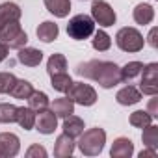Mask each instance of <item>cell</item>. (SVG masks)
<instances>
[{"instance_id": "1", "label": "cell", "mask_w": 158, "mask_h": 158, "mask_svg": "<svg viewBox=\"0 0 158 158\" xmlns=\"http://www.w3.org/2000/svg\"><path fill=\"white\" fill-rule=\"evenodd\" d=\"M76 74L84 78L95 80L101 88L110 89L121 84V67H117L114 61H104V60H89L86 63H78Z\"/></svg>"}, {"instance_id": "2", "label": "cell", "mask_w": 158, "mask_h": 158, "mask_svg": "<svg viewBox=\"0 0 158 158\" xmlns=\"http://www.w3.org/2000/svg\"><path fill=\"white\" fill-rule=\"evenodd\" d=\"M78 149L84 156H97L102 152L104 149V143H106V132L99 127L95 128H89L86 132H82L78 136Z\"/></svg>"}, {"instance_id": "3", "label": "cell", "mask_w": 158, "mask_h": 158, "mask_svg": "<svg viewBox=\"0 0 158 158\" xmlns=\"http://www.w3.org/2000/svg\"><path fill=\"white\" fill-rule=\"evenodd\" d=\"M93 32H95V21L86 13L74 15L67 24V35L76 41H84V39L91 37Z\"/></svg>"}, {"instance_id": "4", "label": "cell", "mask_w": 158, "mask_h": 158, "mask_svg": "<svg viewBox=\"0 0 158 158\" xmlns=\"http://www.w3.org/2000/svg\"><path fill=\"white\" fill-rule=\"evenodd\" d=\"M0 41H2L8 48H23L28 43V35L23 30V26L19 24V21L8 23L0 28Z\"/></svg>"}, {"instance_id": "5", "label": "cell", "mask_w": 158, "mask_h": 158, "mask_svg": "<svg viewBox=\"0 0 158 158\" xmlns=\"http://www.w3.org/2000/svg\"><path fill=\"white\" fill-rule=\"evenodd\" d=\"M115 43L125 52H139L143 48V45H145V39L136 28L125 26L115 34Z\"/></svg>"}, {"instance_id": "6", "label": "cell", "mask_w": 158, "mask_h": 158, "mask_svg": "<svg viewBox=\"0 0 158 158\" xmlns=\"http://www.w3.org/2000/svg\"><path fill=\"white\" fill-rule=\"evenodd\" d=\"M67 97L80 106H93L97 102V91L84 82H73V86L67 89Z\"/></svg>"}, {"instance_id": "7", "label": "cell", "mask_w": 158, "mask_h": 158, "mask_svg": "<svg viewBox=\"0 0 158 158\" xmlns=\"http://www.w3.org/2000/svg\"><path fill=\"white\" fill-rule=\"evenodd\" d=\"M91 19L99 26L108 28V26H114L115 24L117 15H115L114 8L108 2H104V0H93V4H91Z\"/></svg>"}, {"instance_id": "8", "label": "cell", "mask_w": 158, "mask_h": 158, "mask_svg": "<svg viewBox=\"0 0 158 158\" xmlns=\"http://www.w3.org/2000/svg\"><path fill=\"white\" fill-rule=\"evenodd\" d=\"M141 84H139V91L143 95H151L154 97L158 93V63H149L143 65L141 69Z\"/></svg>"}, {"instance_id": "9", "label": "cell", "mask_w": 158, "mask_h": 158, "mask_svg": "<svg viewBox=\"0 0 158 158\" xmlns=\"http://www.w3.org/2000/svg\"><path fill=\"white\" fill-rule=\"evenodd\" d=\"M56 127H58V117H56V114H54L52 110L47 108V110L39 112V115H35V125H34V128H35L37 132L48 136V134H54Z\"/></svg>"}, {"instance_id": "10", "label": "cell", "mask_w": 158, "mask_h": 158, "mask_svg": "<svg viewBox=\"0 0 158 158\" xmlns=\"http://www.w3.org/2000/svg\"><path fill=\"white\" fill-rule=\"evenodd\" d=\"M21 151V139L13 132H2L0 134V154L6 158L17 156Z\"/></svg>"}, {"instance_id": "11", "label": "cell", "mask_w": 158, "mask_h": 158, "mask_svg": "<svg viewBox=\"0 0 158 158\" xmlns=\"http://www.w3.org/2000/svg\"><path fill=\"white\" fill-rule=\"evenodd\" d=\"M134 154V143L128 138H117L112 143L110 156L112 158H130Z\"/></svg>"}, {"instance_id": "12", "label": "cell", "mask_w": 158, "mask_h": 158, "mask_svg": "<svg viewBox=\"0 0 158 158\" xmlns=\"http://www.w3.org/2000/svg\"><path fill=\"white\" fill-rule=\"evenodd\" d=\"M17 60L26 67H37L43 60V52L34 48V47H23V48H19Z\"/></svg>"}, {"instance_id": "13", "label": "cell", "mask_w": 158, "mask_h": 158, "mask_svg": "<svg viewBox=\"0 0 158 158\" xmlns=\"http://www.w3.org/2000/svg\"><path fill=\"white\" fill-rule=\"evenodd\" d=\"M115 101L121 104V106H132V104H138L141 101V91L134 86H125L117 91L115 95Z\"/></svg>"}, {"instance_id": "14", "label": "cell", "mask_w": 158, "mask_h": 158, "mask_svg": "<svg viewBox=\"0 0 158 158\" xmlns=\"http://www.w3.org/2000/svg\"><path fill=\"white\" fill-rule=\"evenodd\" d=\"M23 15L19 4L15 2H4V4H0V28H2L4 24L8 23H13V21H19Z\"/></svg>"}, {"instance_id": "15", "label": "cell", "mask_w": 158, "mask_h": 158, "mask_svg": "<svg viewBox=\"0 0 158 158\" xmlns=\"http://www.w3.org/2000/svg\"><path fill=\"white\" fill-rule=\"evenodd\" d=\"M74 152V138L67 136L65 132L60 134L56 138V145H54V156L58 158H67Z\"/></svg>"}, {"instance_id": "16", "label": "cell", "mask_w": 158, "mask_h": 158, "mask_svg": "<svg viewBox=\"0 0 158 158\" xmlns=\"http://www.w3.org/2000/svg\"><path fill=\"white\" fill-rule=\"evenodd\" d=\"M35 34H37V39H39V41H43V43H52V41L58 37L60 28H58L56 23H52V21H45V23H41V24L37 26Z\"/></svg>"}, {"instance_id": "17", "label": "cell", "mask_w": 158, "mask_h": 158, "mask_svg": "<svg viewBox=\"0 0 158 158\" xmlns=\"http://www.w3.org/2000/svg\"><path fill=\"white\" fill-rule=\"evenodd\" d=\"M63 132L67 134V136H71V138H78L82 132H84V121L80 119V117H76V115H67V117H63Z\"/></svg>"}, {"instance_id": "18", "label": "cell", "mask_w": 158, "mask_h": 158, "mask_svg": "<svg viewBox=\"0 0 158 158\" xmlns=\"http://www.w3.org/2000/svg\"><path fill=\"white\" fill-rule=\"evenodd\" d=\"M134 21L138 23V24H151L152 23V19H154V8L151 6V4H145V2H141V4H138L136 8H134Z\"/></svg>"}, {"instance_id": "19", "label": "cell", "mask_w": 158, "mask_h": 158, "mask_svg": "<svg viewBox=\"0 0 158 158\" xmlns=\"http://www.w3.org/2000/svg\"><path fill=\"white\" fill-rule=\"evenodd\" d=\"M35 115L37 114L30 106H21V108H17V119H15V123H19L21 128H24V130H32L34 125H35Z\"/></svg>"}, {"instance_id": "20", "label": "cell", "mask_w": 158, "mask_h": 158, "mask_svg": "<svg viewBox=\"0 0 158 158\" xmlns=\"http://www.w3.org/2000/svg\"><path fill=\"white\" fill-rule=\"evenodd\" d=\"M47 10L54 15V17H67L69 11H71V0H43Z\"/></svg>"}, {"instance_id": "21", "label": "cell", "mask_w": 158, "mask_h": 158, "mask_svg": "<svg viewBox=\"0 0 158 158\" xmlns=\"http://www.w3.org/2000/svg\"><path fill=\"white\" fill-rule=\"evenodd\" d=\"M50 110L56 114V117H67L71 114H74V102L69 99V97H61V99H56L50 106Z\"/></svg>"}, {"instance_id": "22", "label": "cell", "mask_w": 158, "mask_h": 158, "mask_svg": "<svg viewBox=\"0 0 158 158\" xmlns=\"http://www.w3.org/2000/svg\"><path fill=\"white\" fill-rule=\"evenodd\" d=\"M28 101V106L35 112V114H39V112H43V110H47L48 108V97H47V93H43V91H32V95L26 99Z\"/></svg>"}, {"instance_id": "23", "label": "cell", "mask_w": 158, "mask_h": 158, "mask_svg": "<svg viewBox=\"0 0 158 158\" xmlns=\"http://www.w3.org/2000/svg\"><path fill=\"white\" fill-rule=\"evenodd\" d=\"M65 69H67V60H65V56L63 54H52L50 58H48V61H47V73L52 76V74H58V73H65Z\"/></svg>"}, {"instance_id": "24", "label": "cell", "mask_w": 158, "mask_h": 158, "mask_svg": "<svg viewBox=\"0 0 158 158\" xmlns=\"http://www.w3.org/2000/svg\"><path fill=\"white\" fill-rule=\"evenodd\" d=\"M32 91H34V86H32L28 80H17V82L13 84V88H11L10 95H11L13 99L24 101V99H28V97L32 95Z\"/></svg>"}, {"instance_id": "25", "label": "cell", "mask_w": 158, "mask_h": 158, "mask_svg": "<svg viewBox=\"0 0 158 158\" xmlns=\"http://www.w3.org/2000/svg\"><path fill=\"white\" fill-rule=\"evenodd\" d=\"M50 86L60 91V93H67V89L73 86V78L67 74V73H58V74H52L50 76Z\"/></svg>"}, {"instance_id": "26", "label": "cell", "mask_w": 158, "mask_h": 158, "mask_svg": "<svg viewBox=\"0 0 158 158\" xmlns=\"http://www.w3.org/2000/svg\"><path fill=\"white\" fill-rule=\"evenodd\" d=\"M91 45H93V48H95V50L104 52V50H108V48L112 47V37H110L104 30H97V32H93Z\"/></svg>"}, {"instance_id": "27", "label": "cell", "mask_w": 158, "mask_h": 158, "mask_svg": "<svg viewBox=\"0 0 158 158\" xmlns=\"http://www.w3.org/2000/svg\"><path fill=\"white\" fill-rule=\"evenodd\" d=\"M152 115L147 112V110H136V112H132L130 114V125L132 127H136V128H145L147 125H151L152 123Z\"/></svg>"}, {"instance_id": "28", "label": "cell", "mask_w": 158, "mask_h": 158, "mask_svg": "<svg viewBox=\"0 0 158 158\" xmlns=\"http://www.w3.org/2000/svg\"><path fill=\"white\" fill-rule=\"evenodd\" d=\"M141 141L145 147L149 149H156L158 147V127L156 125H147L143 128V134H141Z\"/></svg>"}, {"instance_id": "29", "label": "cell", "mask_w": 158, "mask_h": 158, "mask_svg": "<svg viewBox=\"0 0 158 158\" xmlns=\"http://www.w3.org/2000/svg\"><path fill=\"white\" fill-rule=\"evenodd\" d=\"M143 69V63L141 61H128L127 65L121 67V80L123 82H128L132 78H136Z\"/></svg>"}, {"instance_id": "30", "label": "cell", "mask_w": 158, "mask_h": 158, "mask_svg": "<svg viewBox=\"0 0 158 158\" xmlns=\"http://www.w3.org/2000/svg\"><path fill=\"white\" fill-rule=\"evenodd\" d=\"M17 119V106L10 102L0 104V123H15Z\"/></svg>"}, {"instance_id": "31", "label": "cell", "mask_w": 158, "mask_h": 158, "mask_svg": "<svg viewBox=\"0 0 158 158\" xmlns=\"http://www.w3.org/2000/svg\"><path fill=\"white\" fill-rule=\"evenodd\" d=\"M17 78L13 73H0V93H10Z\"/></svg>"}, {"instance_id": "32", "label": "cell", "mask_w": 158, "mask_h": 158, "mask_svg": "<svg viewBox=\"0 0 158 158\" xmlns=\"http://www.w3.org/2000/svg\"><path fill=\"white\" fill-rule=\"evenodd\" d=\"M26 156H28V158H45V156H47V149L41 147V145H32V147L26 151Z\"/></svg>"}, {"instance_id": "33", "label": "cell", "mask_w": 158, "mask_h": 158, "mask_svg": "<svg viewBox=\"0 0 158 158\" xmlns=\"http://www.w3.org/2000/svg\"><path fill=\"white\" fill-rule=\"evenodd\" d=\"M156 34H158V30H156V28H152V30L149 32V37H147V39H149V45H151L152 48H156V47H158V41H156Z\"/></svg>"}, {"instance_id": "34", "label": "cell", "mask_w": 158, "mask_h": 158, "mask_svg": "<svg viewBox=\"0 0 158 158\" xmlns=\"http://www.w3.org/2000/svg\"><path fill=\"white\" fill-rule=\"evenodd\" d=\"M152 117H156L158 115V104H156V99H151V102H149V110H147Z\"/></svg>"}, {"instance_id": "35", "label": "cell", "mask_w": 158, "mask_h": 158, "mask_svg": "<svg viewBox=\"0 0 158 158\" xmlns=\"http://www.w3.org/2000/svg\"><path fill=\"white\" fill-rule=\"evenodd\" d=\"M149 156H151V158H154V156H156V149H149V147H147L145 151H141V152H139V158H149Z\"/></svg>"}, {"instance_id": "36", "label": "cell", "mask_w": 158, "mask_h": 158, "mask_svg": "<svg viewBox=\"0 0 158 158\" xmlns=\"http://www.w3.org/2000/svg\"><path fill=\"white\" fill-rule=\"evenodd\" d=\"M8 52H10V48H8L2 41H0V63H2V61L8 58Z\"/></svg>"}, {"instance_id": "37", "label": "cell", "mask_w": 158, "mask_h": 158, "mask_svg": "<svg viewBox=\"0 0 158 158\" xmlns=\"http://www.w3.org/2000/svg\"><path fill=\"white\" fill-rule=\"evenodd\" d=\"M0 156H2V154H0Z\"/></svg>"}]
</instances>
